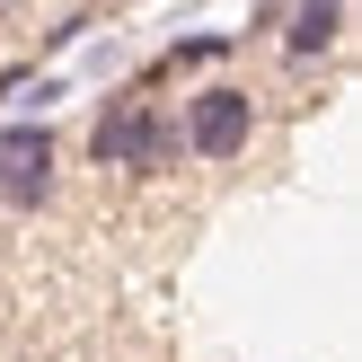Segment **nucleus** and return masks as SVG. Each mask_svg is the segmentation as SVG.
I'll list each match as a JSON object with an SVG mask.
<instances>
[{
	"mask_svg": "<svg viewBox=\"0 0 362 362\" xmlns=\"http://www.w3.org/2000/svg\"><path fill=\"white\" fill-rule=\"evenodd\" d=\"M327 9H345V0H327Z\"/></svg>",
	"mask_w": 362,
	"mask_h": 362,
	"instance_id": "39448f33",
	"label": "nucleus"
},
{
	"mask_svg": "<svg viewBox=\"0 0 362 362\" xmlns=\"http://www.w3.org/2000/svg\"><path fill=\"white\" fill-rule=\"evenodd\" d=\"M88 159H98V168H124V177H159L177 159V124L159 115L141 88H124V98L98 115V133H88Z\"/></svg>",
	"mask_w": 362,
	"mask_h": 362,
	"instance_id": "f257e3e1",
	"label": "nucleus"
},
{
	"mask_svg": "<svg viewBox=\"0 0 362 362\" xmlns=\"http://www.w3.org/2000/svg\"><path fill=\"white\" fill-rule=\"evenodd\" d=\"M336 35H345V9H327V0H300V18H292V53L310 62V53H327Z\"/></svg>",
	"mask_w": 362,
	"mask_h": 362,
	"instance_id": "20e7f679",
	"label": "nucleus"
},
{
	"mask_svg": "<svg viewBox=\"0 0 362 362\" xmlns=\"http://www.w3.org/2000/svg\"><path fill=\"white\" fill-rule=\"evenodd\" d=\"M247 133H257V106H247V88H230V80H212V88H194L186 98V151L194 159H239L247 151Z\"/></svg>",
	"mask_w": 362,
	"mask_h": 362,
	"instance_id": "f03ea898",
	"label": "nucleus"
},
{
	"mask_svg": "<svg viewBox=\"0 0 362 362\" xmlns=\"http://www.w3.org/2000/svg\"><path fill=\"white\" fill-rule=\"evenodd\" d=\"M0 204L9 212L53 204V133L45 124H9L0 133Z\"/></svg>",
	"mask_w": 362,
	"mask_h": 362,
	"instance_id": "7ed1b4c3",
	"label": "nucleus"
}]
</instances>
